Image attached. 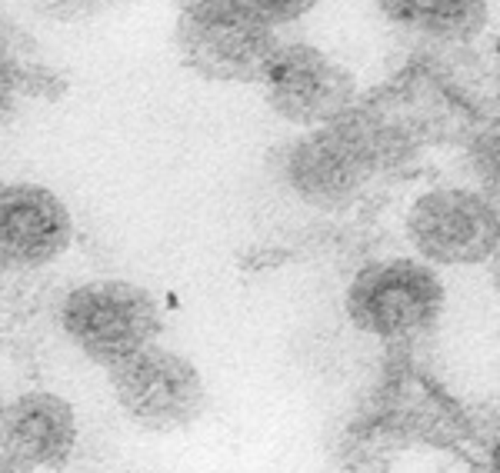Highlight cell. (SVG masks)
I'll list each match as a JSON object with an SVG mask.
<instances>
[{
    "label": "cell",
    "mask_w": 500,
    "mask_h": 473,
    "mask_svg": "<svg viewBox=\"0 0 500 473\" xmlns=\"http://www.w3.org/2000/svg\"><path fill=\"white\" fill-rule=\"evenodd\" d=\"M390 153V133L370 117L350 110L334 124L290 140L280 157L287 190L314 210H340L370 184Z\"/></svg>",
    "instance_id": "obj_1"
},
{
    "label": "cell",
    "mask_w": 500,
    "mask_h": 473,
    "mask_svg": "<svg viewBox=\"0 0 500 473\" xmlns=\"http://www.w3.org/2000/svg\"><path fill=\"white\" fill-rule=\"evenodd\" d=\"M173 44L187 70L220 84L264 80L280 50L277 23L247 0H191L177 17Z\"/></svg>",
    "instance_id": "obj_2"
},
{
    "label": "cell",
    "mask_w": 500,
    "mask_h": 473,
    "mask_svg": "<svg viewBox=\"0 0 500 473\" xmlns=\"http://www.w3.org/2000/svg\"><path fill=\"white\" fill-rule=\"evenodd\" d=\"M447 290L437 270L414 257H384L360 267L347 284L344 313L377 340H410L441 320Z\"/></svg>",
    "instance_id": "obj_3"
},
{
    "label": "cell",
    "mask_w": 500,
    "mask_h": 473,
    "mask_svg": "<svg viewBox=\"0 0 500 473\" xmlns=\"http://www.w3.org/2000/svg\"><path fill=\"white\" fill-rule=\"evenodd\" d=\"M60 327L80 354L110 370L157 343L164 320L151 290L127 280H90L64 297Z\"/></svg>",
    "instance_id": "obj_4"
},
{
    "label": "cell",
    "mask_w": 500,
    "mask_h": 473,
    "mask_svg": "<svg viewBox=\"0 0 500 473\" xmlns=\"http://www.w3.org/2000/svg\"><path fill=\"white\" fill-rule=\"evenodd\" d=\"M120 410L154 434L187 430L207 410V387L193 360L151 343L107 370Z\"/></svg>",
    "instance_id": "obj_5"
},
{
    "label": "cell",
    "mask_w": 500,
    "mask_h": 473,
    "mask_svg": "<svg viewBox=\"0 0 500 473\" xmlns=\"http://www.w3.org/2000/svg\"><path fill=\"white\" fill-rule=\"evenodd\" d=\"M407 237L423 264L477 267L500 247V213L483 190L434 187L407 210Z\"/></svg>",
    "instance_id": "obj_6"
},
{
    "label": "cell",
    "mask_w": 500,
    "mask_h": 473,
    "mask_svg": "<svg viewBox=\"0 0 500 473\" xmlns=\"http://www.w3.org/2000/svg\"><path fill=\"white\" fill-rule=\"evenodd\" d=\"M260 84L270 110L307 131L350 114L357 97L354 74L310 44H280Z\"/></svg>",
    "instance_id": "obj_7"
},
{
    "label": "cell",
    "mask_w": 500,
    "mask_h": 473,
    "mask_svg": "<svg viewBox=\"0 0 500 473\" xmlns=\"http://www.w3.org/2000/svg\"><path fill=\"white\" fill-rule=\"evenodd\" d=\"M74 217L44 184H0V267L37 270L70 250Z\"/></svg>",
    "instance_id": "obj_8"
},
{
    "label": "cell",
    "mask_w": 500,
    "mask_h": 473,
    "mask_svg": "<svg viewBox=\"0 0 500 473\" xmlns=\"http://www.w3.org/2000/svg\"><path fill=\"white\" fill-rule=\"evenodd\" d=\"M77 447V414L57 394L30 390L0 403V454L20 467H64Z\"/></svg>",
    "instance_id": "obj_9"
},
{
    "label": "cell",
    "mask_w": 500,
    "mask_h": 473,
    "mask_svg": "<svg viewBox=\"0 0 500 473\" xmlns=\"http://www.w3.org/2000/svg\"><path fill=\"white\" fill-rule=\"evenodd\" d=\"M377 10L394 27L443 44L481 37L490 17L487 0H377Z\"/></svg>",
    "instance_id": "obj_10"
},
{
    "label": "cell",
    "mask_w": 500,
    "mask_h": 473,
    "mask_svg": "<svg viewBox=\"0 0 500 473\" xmlns=\"http://www.w3.org/2000/svg\"><path fill=\"white\" fill-rule=\"evenodd\" d=\"M23 84H27V74H23V64H20L14 34L0 27V124H7L10 117L17 114V100L23 94Z\"/></svg>",
    "instance_id": "obj_11"
},
{
    "label": "cell",
    "mask_w": 500,
    "mask_h": 473,
    "mask_svg": "<svg viewBox=\"0 0 500 473\" xmlns=\"http://www.w3.org/2000/svg\"><path fill=\"white\" fill-rule=\"evenodd\" d=\"M34 7V14L54 23H84V20L100 17L107 7H114L117 0H27Z\"/></svg>",
    "instance_id": "obj_12"
},
{
    "label": "cell",
    "mask_w": 500,
    "mask_h": 473,
    "mask_svg": "<svg viewBox=\"0 0 500 473\" xmlns=\"http://www.w3.org/2000/svg\"><path fill=\"white\" fill-rule=\"evenodd\" d=\"M470 164H474V173L481 177L487 187H497L500 184V124L477 133V140L470 147Z\"/></svg>",
    "instance_id": "obj_13"
},
{
    "label": "cell",
    "mask_w": 500,
    "mask_h": 473,
    "mask_svg": "<svg viewBox=\"0 0 500 473\" xmlns=\"http://www.w3.org/2000/svg\"><path fill=\"white\" fill-rule=\"evenodd\" d=\"M253 10H260L270 23H294V20H300L304 14H310L320 0H247Z\"/></svg>",
    "instance_id": "obj_14"
},
{
    "label": "cell",
    "mask_w": 500,
    "mask_h": 473,
    "mask_svg": "<svg viewBox=\"0 0 500 473\" xmlns=\"http://www.w3.org/2000/svg\"><path fill=\"white\" fill-rule=\"evenodd\" d=\"M477 467H481V473H500V420L494 423V430L483 436L481 450H477Z\"/></svg>",
    "instance_id": "obj_15"
},
{
    "label": "cell",
    "mask_w": 500,
    "mask_h": 473,
    "mask_svg": "<svg viewBox=\"0 0 500 473\" xmlns=\"http://www.w3.org/2000/svg\"><path fill=\"white\" fill-rule=\"evenodd\" d=\"M487 264H490V284H494V290L500 293V247L494 250V257H490Z\"/></svg>",
    "instance_id": "obj_16"
},
{
    "label": "cell",
    "mask_w": 500,
    "mask_h": 473,
    "mask_svg": "<svg viewBox=\"0 0 500 473\" xmlns=\"http://www.w3.org/2000/svg\"><path fill=\"white\" fill-rule=\"evenodd\" d=\"M483 193L490 197V204H494V207H497V213H500V184H497V187H487Z\"/></svg>",
    "instance_id": "obj_17"
}]
</instances>
